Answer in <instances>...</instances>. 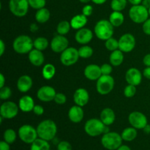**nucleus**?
<instances>
[{"label":"nucleus","mask_w":150,"mask_h":150,"mask_svg":"<svg viewBox=\"0 0 150 150\" xmlns=\"http://www.w3.org/2000/svg\"><path fill=\"white\" fill-rule=\"evenodd\" d=\"M38 137L45 141L53 140L57 133V126L51 120H45L37 127Z\"/></svg>","instance_id":"nucleus-1"},{"label":"nucleus","mask_w":150,"mask_h":150,"mask_svg":"<svg viewBox=\"0 0 150 150\" xmlns=\"http://www.w3.org/2000/svg\"><path fill=\"white\" fill-rule=\"evenodd\" d=\"M94 32L98 39L105 41L112 38L114 35V26L109 21L103 19L97 22Z\"/></svg>","instance_id":"nucleus-2"},{"label":"nucleus","mask_w":150,"mask_h":150,"mask_svg":"<svg viewBox=\"0 0 150 150\" xmlns=\"http://www.w3.org/2000/svg\"><path fill=\"white\" fill-rule=\"evenodd\" d=\"M13 47L18 54H29L34 47V41L28 35H19L13 41Z\"/></svg>","instance_id":"nucleus-3"},{"label":"nucleus","mask_w":150,"mask_h":150,"mask_svg":"<svg viewBox=\"0 0 150 150\" xmlns=\"http://www.w3.org/2000/svg\"><path fill=\"white\" fill-rule=\"evenodd\" d=\"M122 138L121 135L116 132H108L105 133L101 139V144L105 149L108 150H117L122 145Z\"/></svg>","instance_id":"nucleus-4"},{"label":"nucleus","mask_w":150,"mask_h":150,"mask_svg":"<svg viewBox=\"0 0 150 150\" xmlns=\"http://www.w3.org/2000/svg\"><path fill=\"white\" fill-rule=\"evenodd\" d=\"M105 125L100 120V119H90L86 122L84 125V130L88 136L91 137H97L104 133Z\"/></svg>","instance_id":"nucleus-5"},{"label":"nucleus","mask_w":150,"mask_h":150,"mask_svg":"<svg viewBox=\"0 0 150 150\" xmlns=\"http://www.w3.org/2000/svg\"><path fill=\"white\" fill-rule=\"evenodd\" d=\"M130 19L136 23H144L149 18V10L142 4L133 5L129 10Z\"/></svg>","instance_id":"nucleus-6"},{"label":"nucleus","mask_w":150,"mask_h":150,"mask_svg":"<svg viewBox=\"0 0 150 150\" xmlns=\"http://www.w3.org/2000/svg\"><path fill=\"white\" fill-rule=\"evenodd\" d=\"M114 87V79L110 75H102L97 80V92L102 95L109 94Z\"/></svg>","instance_id":"nucleus-7"},{"label":"nucleus","mask_w":150,"mask_h":150,"mask_svg":"<svg viewBox=\"0 0 150 150\" xmlns=\"http://www.w3.org/2000/svg\"><path fill=\"white\" fill-rule=\"evenodd\" d=\"M18 135L22 142L28 144L33 143L38 137L37 129L29 125H23L21 126L18 129Z\"/></svg>","instance_id":"nucleus-8"},{"label":"nucleus","mask_w":150,"mask_h":150,"mask_svg":"<svg viewBox=\"0 0 150 150\" xmlns=\"http://www.w3.org/2000/svg\"><path fill=\"white\" fill-rule=\"evenodd\" d=\"M29 1L28 0H10L9 9L15 16L18 18L26 16L29 10Z\"/></svg>","instance_id":"nucleus-9"},{"label":"nucleus","mask_w":150,"mask_h":150,"mask_svg":"<svg viewBox=\"0 0 150 150\" xmlns=\"http://www.w3.org/2000/svg\"><path fill=\"white\" fill-rule=\"evenodd\" d=\"M80 58L79 50L73 47H68L60 55V61L64 66H71L76 64Z\"/></svg>","instance_id":"nucleus-10"},{"label":"nucleus","mask_w":150,"mask_h":150,"mask_svg":"<svg viewBox=\"0 0 150 150\" xmlns=\"http://www.w3.org/2000/svg\"><path fill=\"white\" fill-rule=\"evenodd\" d=\"M20 110L18 105L12 101H6L0 107V115L4 119H13L18 115Z\"/></svg>","instance_id":"nucleus-11"},{"label":"nucleus","mask_w":150,"mask_h":150,"mask_svg":"<svg viewBox=\"0 0 150 150\" xmlns=\"http://www.w3.org/2000/svg\"><path fill=\"white\" fill-rule=\"evenodd\" d=\"M136 46V38L132 34L126 33L119 39V49L123 53H129Z\"/></svg>","instance_id":"nucleus-12"},{"label":"nucleus","mask_w":150,"mask_h":150,"mask_svg":"<svg viewBox=\"0 0 150 150\" xmlns=\"http://www.w3.org/2000/svg\"><path fill=\"white\" fill-rule=\"evenodd\" d=\"M128 121L130 125L136 129H144L148 124L146 117L140 111H133L130 113L128 117Z\"/></svg>","instance_id":"nucleus-13"},{"label":"nucleus","mask_w":150,"mask_h":150,"mask_svg":"<svg viewBox=\"0 0 150 150\" xmlns=\"http://www.w3.org/2000/svg\"><path fill=\"white\" fill-rule=\"evenodd\" d=\"M69 45V41L67 40V38L64 37V35H56L53 38V39L51 40V43H50V46H51V50H52L54 52L60 53L64 51L66 48H68Z\"/></svg>","instance_id":"nucleus-14"},{"label":"nucleus","mask_w":150,"mask_h":150,"mask_svg":"<svg viewBox=\"0 0 150 150\" xmlns=\"http://www.w3.org/2000/svg\"><path fill=\"white\" fill-rule=\"evenodd\" d=\"M57 94L56 90L51 86H43L38 89L37 97L42 102H51L54 100Z\"/></svg>","instance_id":"nucleus-15"},{"label":"nucleus","mask_w":150,"mask_h":150,"mask_svg":"<svg viewBox=\"0 0 150 150\" xmlns=\"http://www.w3.org/2000/svg\"><path fill=\"white\" fill-rule=\"evenodd\" d=\"M125 80L128 84L138 86L142 83V74L139 69L131 67L128 69L125 73Z\"/></svg>","instance_id":"nucleus-16"},{"label":"nucleus","mask_w":150,"mask_h":150,"mask_svg":"<svg viewBox=\"0 0 150 150\" xmlns=\"http://www.w3.org/2000/svg\"><path fill=\"white\" fill-rule=\"evenodd\" d=\"M93 38V32L92 30L88 28H82V29H79L75 35V39L76 42H79L81 45H86Z\"/></svg>","instance_id":"nucleus-17"},{"label":"nucleus","mask_w":150,"mask_h":150,"mask_svg":"<svg viewBox=\"0 0 150 150\" xmlns=\"http://www.w3.org/2000/svg\"><path fill=\"white\" fill-rule=\"evenodd\" d=\"M73 100L76 105L81 107L85 106L89 100V92L83 88H79L75 91L73 95Z\"/></svg>","instance_id":"nucleus-18"},{"label":"nucleus","mask_w":150,"mask_h":150,"mask_svg":"<svg viewBox=\"0 0 150 150\" xmlns=\"http://www.w3.org/2000/svg\"><path fill=\"white\" fill-rule=\"evenodd\" d=\"M84 76L90 81H97L101 76V68L97 64H89L84 69Z\"/></svg>","instance_id":"nucleus-19"},{"label":"nucleus","mask_w":150,"mask_h":150,"mask_svg":"<svg viewBox=\"0 0 150 150\" xmlns=\"http://www.w3.org/2000/svg\"><path fill=\"white\" fill-rule=\"evenodd\" d=\"M84 113L81 106L73 105L68 111V118L72 122L80 123L83 119Z\"/></svg>","instance_id":"nucleus-20"},{"label":"nucleus","mask_w":150,"mask_h":150,"mask_svg":"<svg viewBox=\"0 0 150 150\" xmlns=\"http://www.w3.org/2000/svg\"><path fill=\"white\" fill-rule=\"evenodd\" d=\"M18 105L21 111L25 113H28L33 111L35 104L32 97L29 95H23L20 98Z\"/></svg>","instance_id":"nucleus-21"},{"label":"nucleus","mask_w":150,"mask_h":150,"mask_svg":"<svg viewBox=\"0 0 150 150\" xmlns=\"http://www.w3.org/2000/svg\"><path fill=\"white\" fill-rule=\"evenodd\" d=\"M33 81L30 76L27 75H23L21 76L17 81V88L21 92L25 93L29 91L32 88Z\"/></svg>","instance_id":"nucleus-22"},{"label":"nucleus","mask_w":150,"mask_h":150,"mask_svg":"<svg viewBox=\"0 0 150 150\" xmlns=\"http://www.w3.org/2000/svg\"><path fill=\"white\" fill-rule=\"evenodd\" d=\"M29 57V60L31 64H33L34 66H36V67L41 66L45 61V57H44L42 51L36 49V48L32 49L29 53V57Z\"/></svg>","instance_id":"nucleus-23"},{"label":"nucleus","mask_w":150,"mask_h":150,"mask_svg":"<svg viewBox=\"0 0 150 150\" xmlns=\"http://www.w3.org/2000/svg\"><path fill=\"white\" fill-rule=\"evenodd\" d=\"M100 119L104 123V125L109 126L114 122L116 120V115L114 111L110 108H105L102 110L100 116Z\"/></svg>","instance_id":"nucleus-24"},{"label":"nucleus","mask_w":150,"mask_h":150,"mask_svg":"<svg viewBox=\"0 0 150 150\" xmlns=\"http://www.w3.org/2000/svg\"><path fill=\"white\" fill-rule=\"evenodd\" d=\"M86 23H87V17L83 14H78L76 16H74L70 20L71 27L76 30H79V29L84 27Z\"/></svg>","instance_id":"nucleus-25"},{"label":"nucleus","mask_w":150,"mask_h":150,"mask_svg":"<svg viewBox=\"0 0 150 150\" xmlns=\"http://www.w3.org/2000/svg\"><path fill=\"white\" fill-rule=\"evenodd\" d=\"M124 61V54L122 51L117 49L116 51H111L109 57V62L112 66H120L122 64Z\"/></svg>","instance_id":"nucleus-26"},{"label":"nucleus","mask_w":150,"mask_h":150,"mask_svg":"<svg viewBox=\"0 0 150 150\" xmlns=\"http://www.w3.org/2000/svg\"><path fill=\"white\" fill-rule=\"evenodd\" d=\"M109 21L111 24L114 26V27H118L120 26L125 21L124 15L122 13V12L119 11H113L109 16Z\"/></svg>","instance_id":"nucleus-27"},{"label":"nucleus","mask_w":150,"mask_h":150,"mask_svg":"<svg viewBox=\"0 0 150 150\" xmlns=\"http://www.w3.org/2000/svg\"><path fill=\"white\" fill-rule=\"evenodd\" d=\"M50 16H51L50 11L45 7L38 10L35 13V19H36L37 22L40 23H46L49 20Z\"/></svg>","instance_id":"nucleus-28"},{"label":"nucleus","mask_w":150,"mask_h":150,"mask_svg":"<svg viewBox=\"0 0 150 150\" xmlns=\"http://www.w3.org/2000/svg\"><path fill=\"white\" fill-rule=\"evenodd\" d=\"M137 129L135 127H127L122 132L121 136L122 138L123 141L125 142H132V141L135 140L136 138L137 137Z\"/></svg>","instance_id":"nucleus-29"},{"label":"nucleus","mask_w":150,"mask_h":150,"mask_svg":"<svg viewBox=\"0 0 150 150\" xmlns=\"http://www.w3.org/2000/svg\"><path fill=\"white\" fill-rule=\"evenodd\" d=\"M30 150H50V144L48 141L39 138L31 144Z\"/></svg>","instance_id":"nucleus-30"},{"label":"nucleus","mask_w":150,"mask_h":150,"mask_svg":"<svg viewBox=\"0 0 150 150\" xmlns=\"http://www.w3.org/2000/svg\"><path fill=\"white\" fill-rule=\"evenodd\" d=\"M55 73L56 68L52 64L48 63V64H45L44 67H42V75L44 79H46V80H50V79H52L55 76Z\"/></svg>","instance_id":"nucleus-31"},{"label":"nucleus","mask_w":150,"mask_h":150,"mask_svg":"<svg viewBox=\"0 0 150 150\" xmlns=\"http://www.w3.org/2000/svg\"><path fill=\"white\" fill-rule=\"evenodd\" d=\"M70 28H72L70 22L67 21H62L57 25V32L58 35H65L70 32Z\"/></svg>","instance_id":"nucleus-32"},{"label":"nucleus","mask_w":150,"mask_h":150,"mask_svg":"<svg viewBox=\"0 0 150 150\" xmlns=\"http://www.w3.org/2000/svg\"><path fill=\"white\" fill-rule=\"evenodd\" d=\"M48 46V40L43 37H39L36 38L34 41V48L39 51H44L46 49Z\"/></svg>","instance_id":"nucleus-33"},{"label":"nucleus","mask_w":150,"mask_h":150,"mask_svg":"<svg viewBox=\"0 0 150 150\" xmlns=\"http://www.w3.org/2000/svg\"><path fill=\"white\" fill-rule=\"evenodd\" d=\"M3 139H4V141H5L7 143L10 144H13L16 142V139H17L16 132L14 130H13V129H7L4 132Z\"/></svg>","instance_id":"nucleus-34"},{"label":"nucleus","mask_w":150,"mask_h":150,"mask_svg":"<svg viewBox=\"0 0 150 150\" xmlns=\"http://www.w3.org/2000/svg\"><path fill=\"white\" fill-rule=\"evenodd\" d=\"M94 51L92 47L89 45H83L79 49V54L80 58L88 59L93 55Z\"/></svg>","instance_id":"nucleus-35"},{"label":"nucleus","mask_w":150,"mask_h":150,"mask_svg":"<svg viewBox=\"0 0 150 150\" xmlns=\"http://www.w3.org/2000/svg\"><path fill=\"white\" fill-rule=\"evenodd\" d=\"M127 0H112L111 7L114 11L122 12L127 6Z\"/></svg>","instance_id":"nucleus-36"},{"label":"nucleus","mask_w":150,"mask_h":150,"mask_svg":"<svg viewBox=\"0 0 150 150\" xmlns=\"http://www.w3.org/2000/svg\"><path fill=\"white\" fill-rule=\"evenodd\" d=\"M105 48L110 51H114L119 49V40L114 38H111L105 40Z\"/></svg>","instance_id":"nucleus-37"},{"label":"nucleus","mask_w":150,"mask_h":150,"mask_svg":"<svg viewBox=\"0 0 150 150\" xmlns=\"http://www.w3.org/2000/svg\"><path fill=\"white\" fill-rule=\"evenodd\" d=\"M29 6L35 10H40L45 7L46 1L45 0H28Z\"/></svg>","instance_id":"nucleus-38"},{"label":"nucleus","mask_w":150,"mask_h":150,"mask_svg":"<svg viewBox=\"0 0 150 150\" xmlns=\"http://www.w3.org/2000/svg\"><path fill=\"white\" fill-rule=\"evenodd\" d=\"M11 95L12 91L10 87L4 86L0 88V98H1V100H8L11 97Z\"/></svg>","instance_id":"nucleus-39"},{"label":"nucleus","mask_w":150,"mask_h":150,"mask_svg":"<svg viewBox=\"0 0 150 150\" xmlns=\"http://www.w3.org/2000/svg\"><path fill=\"white\" fill-rule=\"evenodd\" d=\"M136 93V87L134 85L128 84L124 89V95L126 98H133Z\"/></svg>","instance_id":"nucleus-40"},{"label":"nucleus","mask_w":150,"mask_h":150,"mask_svg":"<svg viewBox=\"0 0 150 150\" xmlns=\"http://www.w3.org/2000/svg\"><path fill=\"white\" fill-rule=\"evenodd\" d=\"M54 102L56 103L58 105H63L66 103L67 101V97L65 95H64L63 93L61 92H59L57 93L55 95V98H54Z\"/></svg>","instance_id":"nucleus-41"},{"label":"nucleus","mask_w":150,"mask_h":150,"mask_svg":"<svg viewBox=\"0 0 150 150\" xmlns=\"http://www.w3.org/2000/svg\"><path fill=\"white\" fill-rule=\"evenodd\" d=\"M57 150H72V146L68 142L62 141L57 144Z\"/></svg>","instance_id":"nucleus-42"},{"label":"nucleus","mask_w":150,"mask_h":150,"mask_svg":"<svg viewBox=\"0 0 150 150\" xmlns=\"http://www.w3.org/2000/svg\"><path fill=\"white\" fill-rule=\"evenodd\" d=\"M102 75H110L112 73V65L111 64H103L100 67Z\"/></svg>","instance_id":"nucleus-43"},{"label":"nucleus","mask_w":150,"mask_h":150,"mask_svg":"<svg viewBox=\"0 0 150 150\" xmlns=\"http://www.w3.org/2000/svg\"><path fill=\"white\" fill-rule=\"evenodd\" d=\"M92 13H93V7L90 4H86L82 9V14H83L86 17L92 16Z\"/></svg>","instance_id":"nucleus-44"},{"label":"nucleus","mask_w":150,"mask_h":150,"mask_svg":"<svg viewBox=\"0 0 150 150\" xmlns=\"http://www.w3.org/2000/svg\"><path fill=\"white\" fill-rule=\"evenodd\" d=\"M142 29L145 35H149L150 36V18H148L142 26Z\"/></svg>","instance_id":"nucleus-45"},{"label":"nucleus","mask_w":150,"mask_h":150,"mask_svg":"<svg viewBox=\"0 0 150 150\" xmlns=\"http://www.w3.org/2000/svg\"><path fill=\"white\" fill-rule=\"evenodd\" d=\"M34 114H36L38 116H41L44 113V108L42 105H35V107L33 108V111Z\"/></svg>","instance_id":"nucleus-46"},{"label":"nucleus","mask_w":150,"mask_h":150,"mask_svg":"<svg viewBox=\"0 0 150 150\" xmlns=\"http://www.w3.org/2000/svg\"><path fill=\"white\" fill-rule=\"evenodd\" d=\"M10 144L7 143L5 141H1L0 142V150H10Z\"/></svg>","instance_id":"nucleus-47"},{"label":"nucleus","mask_w":150,"mask_h":150,"mask_svg":"<svg viewBox=\"0 0 150 150\" xmlns=\"http://www.w3.org/2000/svg\"><path fill=\"white\" fill-rule=\"evenodd\" d=\"M143 62L145 66L150 67V54H148L144 56V57L143 59Z\"/></svg>","instance_id":"nucleus-48"},{"label":"nucleus","mask_w":150,"mask_h":150,"mask_svg":"<svg viewBox=\"0 0 150 150\" xmlns=\"http://www.w3.org/2000/svg\"><path fill=\"white\" fill-rule=\"evenodd\" d=\"M143 76L150 80V67H146L143 71Z\"/></svg>","instance_id":"nucleus-49"},{"label":"nucleus","mask_w":150,"mask_h":150,"mask_svg":"<svg viewBox=\"0 0 150 150\" xmlns=\"http://www.w3.org/2000/svg\"><path fill=\"white\" fill-rule=\"evenodd\" d=\"M5 51V44L2 40H0V56H2Z\"/></svg>","instance_id":"nucleus-50"},{"label":"nucleus","mask_w":150,"mask_h":150,"mask_svg":"<svg viewBox=\"0 0 150 150\" xmlns=\"http://www.w3.org/2000/svg\"><path fill=\"white\" fill-rule=\"evenodd\" d=\"M29 29H30V31L32 32H36L38 30V25L36 24V23H32V24L30 25V27H29Z\"/></svg>","instance_id":"nucleus-51"},{"label":"nucleus","mask_w":150,"mask_h":150,"mask_svg":"<svg viewBox=\"0 0 150 150\" xmlns=\"http://www.w3.org/2000/svg\"><path fill=\"white\" fill-rule=\"evenodd\" d=\"M4 83H5V78H4V75L1 73L0 74V88L4 86Z\"/></svg>","instance_id":"nucleus-52"},{"label":"nucleus","mask_w":150,"mask_h":150,"mask_svg":"<svg viewBox=\"0 0 150 150\" xmlns=\"http://www.w3.org/2000/svg\"><path fill=\"white\" fill-rule=\"evenodd\" d=\"M142 4L144 7H145L146 9L149 10L150 8V0H143L142 2Z\"/></svg>","instance_id":"nucleus-53"},{"label":"nucleus","mask_w":150,"mask_h":150,"mask_svg":"<svg viewBox=\"0 0 150 150\" xmlns=\"http://www.w3.org/2000/svg\"><path fill=\"white\" fill-rule=\"evenodd\" d=\"M128 1L133 5H139V4H142L143 0H128Z\"/></svg>","instance_id":"nucleus-54"},{"label":"nucleus","mask_w":150,"mask_h":150,"mask_svg":"<svg viewBox=\"0 0 150 150\" xmlns=\"http://www.w3.org/2000/svg\"><path fill=\"white\" fill-rule=\"evenodd\" d=\"M143 130L146 134H150V125H146L144 127Z\"/></svg>","instance_id":"nucleus-55"},{"label":"nucleus","mask_w":150,"mask_h":150,"mask_svg":"<svg viewBox=\"0 0 150 150\" xmlns=\"http://www.w3.org/2000/svg\"><path fill=\"white\" fill-rule=\"evenodd\" d=\"M117 150H131V149L128 146H127V145L122 144Z\"/></svg>","instance_id":"nucleus-56"},{"label":"nucleus","mask_w":150,"mask_h":150,"mask_svg":"<svg viewBox=\"0 0 150 150\" xmlns=\"http://www.w3.org/2000/svg\"><path fill=\"white\" fill-rule=\"evenodd\" d=\"M107 0H92V1L93 3L96 4H103Z\"/></svg>","instance_id":"nucleus-57"},{"label":"nucleus","mask_w":150,"mask_h":150,"mask_svg":"<svg viewBox=\"0 0 150 150\" xmlns=\"http://www.w3.org/2000/svg\"><path fill=\"white\" fill-rule=\"evenodd\" d=\"M79 1L81 3H83V4H87V3H89V1H92V0H79Z\"/></svg>","instance_id":"nucleus-58"},{"label":"nucleus","mask_w":150,"mask_h":150,"mask_svg":"<svg viewBox=\"0 0 150 150\" xmlns=\"http://www.w3.org/2000/svg\"><path fill=\"white\" fill-rule=\"evenodd\" d=\"M149 16H150V8L149 9Z\"/></svg>","instance_id":"nucleus-59"},{"label":"nucleus","mask_w":150,"mask_h":150,"mask_svg":"<svg viewBox=\"0 0 150 150\" xmlns=\"http://www.w3.org/2000/svg\"><path fill=\"white\" fill-rule=\"evenodd\" d=\"M149 87H150V86H149Z\"/></svg>","instance_id":"nucleus-60"}]
</instances>
